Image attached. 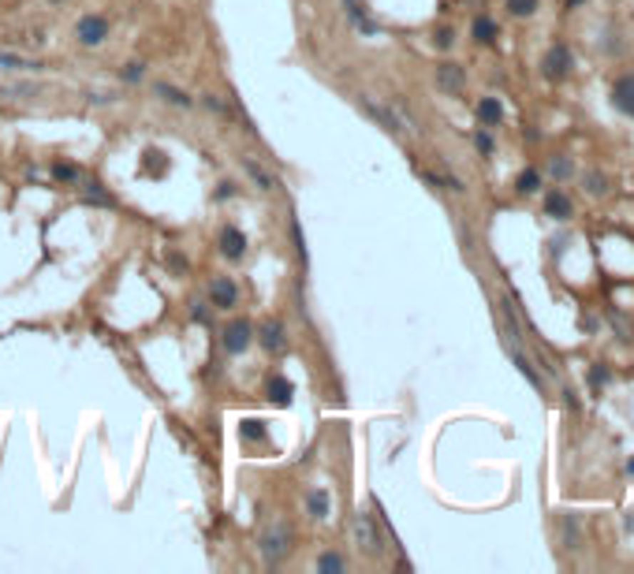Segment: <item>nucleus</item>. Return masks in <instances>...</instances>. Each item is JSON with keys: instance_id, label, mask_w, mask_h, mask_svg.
Segmentation results:
<instances>
[{"instance_id": "9d476101", "label": "nucleus", "mask_w": 634, "mask_h": 574, "mask_svg": "<svg viewBox=\"0 0 634 574\" xmlns=\"http://www.w3.org/2000/svg\"><path fill=\"white\" fill-rule=\"evenodd\" d=\"M612 105L620 112H627V116H634V75H623L612 86Z\"/></svg>"}, {"instance_id": "423d86ee", "label": "nucleus", "mask_w": 634, "mask_h": 574, "mask_svg": "<svg viewBox=\"0 0 634 574\" xmlns=\"http://www.w3.org/2000/svg\"><path fill=\"white\" fill-rule=\"evenodd\" d=\"M362 108H366V112H369V116H373V120H377V123H381L384 130H392V135H403V123H399V116H396V112H392V108H384V105H377V101H373V97H362Z\"/></svg>"}, {"instance_id": "f03ea898", "label": "nucleus", "mask_w": 634, "mask_h": 574, "mask_svg": "<svg viewBox=\"0 0 634 574\" xmlns=\"http://www.w3.org/2000/svg\"><path fill=\"white\" fill-rule=\"evenodd\" d=\"M351 533H354V545H359L366 555H381L384 545H381V533H377V522H373V515L359 511L351 518Z\"/></svg>"}, {"instance_id": "412c9836", "label": "nucleus", "mask_w": 634, "mask_h": 574, "mask_svg": "<svg viewBox=\"0 0 634 574\" xmlns=\"http://www.w3.org/2000/svg\"><path fill=\"white\" fill-rule=\"evenodd\" d=\"M53 175L60 179V183H75V179H78V168H75V164H53Z\"/></svg>"}, {"instance_id": "2eb2a0df", "label": "nucleus", "mask_w": 634, "mask_h": 574, "mask_svg": "<svg viewBox=\"0 0 634 574\" xmlns=\"http://www.w3.org/2000/svg\"><path fill=\"white\" fill-rule=\"evenodd\" d=\"M153 93H160L168 105H180V108H190V97L183 93V90H175V86H168V82H153Z\"/></svg>"}, {"instance_id": "cd10ccee", "label": "nucleus", "mask_w": 634, "mask_h": 574, "mask_svg": "<svg viewBox=\"0 0 634 574\" xmlns=\"http://www.w3.org/2000/svg\"><path fill=\"white\" fill-rule=\"evenodd\" d=\"M433 41H436V48H451L455 34H451V30H436V38H433Z\"/></svg>"}, {"instance_id": "6ab92c4d", "label": "nucleus", "mask_w": 634, "mask_h": 574, "mask_svg": "<svg viewBox=\"0 0 634 574\" xmlns=\"http://www.w3.org/2000/svg\"><path fill=\"white\" fill-rule=\"evenodd\" d=\"M474 38L489 45V41L496 38V23H493V19H485V15H481V19H474Z\"/></svg>"}, {"instance_id": "473e14b6", "label": "nucleus", "mask_w": 634, "mask_h": 574, "mask_svg": "<svg viewBox=\"0 0 634 574\" xmlns=\"http://www.w3.org/2000/svg\"><path fill=\"white\" fill-rule=\"evenodd\" d=\"M53 4H60V0H53Z\"/></svg>"}, {"instance_id": "ddd939ff", "label": "nucleus", "mask_w": 634, "mask_h": 574, "mask_svg": "<svg viewBox=\"0 0 634 574\" xmlns=\"http://www.w3.org/2000/svg\"><path fill=\"white\" fill-rule=\"evenodd\" d=\"M545 209H548V217H571V202H567V194L563 190H552L548 198H545Z\"/></svg>"}, {"instance_id": "aec40b11", "label": "nucleus", "mask_w": 634, "mask_h": 574, "mask_svg": "<svg viewBox=\"0 0 634 574\" xmlns=\"http://www.w3.org/2000/svg\"><path fill=\"white\" fill-rule=\"evenodd\" d=\"M515 187H518V190H523V194H533V190H538V187H541V175H538V172H533V168H526L523 175H518V179H515Z\"/></svg>"}, {"instance_id": "b1692460", "label": "nucleus", "mask_w": 634, "mask_h": 574, "mask_svg": "<svg viewBox=\"0 0 634 574\" xmlns=\"http://www.w3.org/2000/svg\"><path fill=\"white\" fill-rule=\"evenodd\" d=\"M142 75H145V68H142V63H127V68L120 71V78H127V82H138Z\"/></svg>"}, {"instance_id": "5701e85b", "label": "nucleus", "mask_w": 634, "mask_h": 574, "mask_svg": "<svg viewBox=\"0 0 634 574\" xmlns=\"http://www.w3.org/2000/svg\"><path fill=\"white\" fill-rule=\"evenodd\" d=\"M511 15H533L538 11V0H508Z\"/></svg>"}, {"instance_id": "20e7f679", "label": "nucleus", "mask_w": 634, "mask_h": 574, "mask_svg": "<svg viewBox=\"0 0 634 574\" xmlns=\"http://www.w3.org/2000/svg\"><path fill=\"white\" fill-rule=\"evenodd\" d=\"M254 343V324L250 321H232L224 328V351L227 354H242Z\"/></svg>"}, {"instance_id": "9b49d317", "label": "nucleus", "mask_w": 634, "mask_h": 574, "mask_svg": "<svg viewBox=\"0 0 634 574\" xmlns=\"http://www.w3.org/2000/svg\"><path fill=\"white\" fill-rule=\"evenodd\" d=\"M265 391H269V399L276 403V406H291V396H295V388H291V381L287 376H269V384H265Z\"/></svg>"}, {"instance_id": "393cba45", "label": "nucleus", "mask_w": 634, "mask_h": 574, "mask_svg": "<svg viewBox=\"0 0 634 574\" xmlns=\"http://www.w3.org/2000/svg\"><path fill=\"white\" fill-rule=\"evenodd\" d=\"M86 202H97V205H112V198H108V194H105L101 187H97V183H93V190H86Z\"/></svg>"}, {"instance_id": "c756f323", "label": "nucleus", "mask_w": 634, "mask_h": 574, "mask_svg": "<svg viewBox=\"0 0 634 574\" xmlns=\"http://www.w3.org/2000/svg\"><path fill=\"white\" fill-rule=\"evenodd\" d=\"M590 190H593V194H605V179H600V175H590Z\"/></svg>"}, {"instance_id": "39448f33", "label": "nucleus", "mask_w": 634, "mask_h": 574, "mask_svg": "<svg viewBox=\"0 0 634 574\" xmlns=\"http://www.w3.org/2000/svg\"><path fill=\"white\" fill-rule=\"evenodd\" d=\"M436 86H441L444 93H463L466 71L459 68V63H441V68H436Z\"/></svg>"}, {"instance_id": "f257e3e1", "label": "nucleus", "mask_w": 634, "mask_h": 574, "mask_svg": "<svg viewBox=\"0 0 634 574\" xmlns=\"http://www.w3.org/2000/svg\"><path fill=\"white\" fill-rule=\"evenodd\" d=\"M291 545H295V530H291L287 518H272L262 526V533H257V552H262L269 563H280L291 552Z\"/></svg>"}, {"instance_id": "f3484780", "label": "nucleus", "mask_w": 634, "mask_h": 574, "mask_svg": "<svg viewBox=\"0 0 634 574\" xmlns=\"http://www.w3.org/2000/svg\"><path fill=\"white\" fill-rule=\"evenodd\" d=\"M239 436L247 440V444H262L265 440V421H257V418H247L239 425Z\"/></svg>"}, {"instance_id": "1a4fd4ad", "label": "nucleus", "mask_w": 634, "mask_h": 574, "mask_svg": "<svg viewBox=\"0 0 634 574\" xmlns=\"http://www.w3.org/2000/svg\"><path fill=\"white\" fill-rule=\"evenodd\" d=\"M567 71H571V53H567V45H552L548 56H545V75L563 78Z\"/></svg>"}, {"instance_id": "7c9ffc66", "label": "nucleus", "mask_w": 634, "mask_h": 574, "mask_svg": "<svg viewBox=\"0 0 634 574\" xmlns=\"http://www.w3.org/2000/svg\"><path fill=\"white\" fill-rule=\"evenodd\" d=\"M205 105L213 108V112H224V101H217V97H205Z\"/></svg>"}, {"instance_id": "dca6fc26", "label": "nucleus", "mask_w": 634, "mask_h": 574, "mask_svg": "<svg viewBox=\"0 0 634 574\" xmlns=\"http://www.w3.org/2000/svg\"><path fill=\"white\" fill-rule=\"evenodd\" d=\"M262 343H265L269 351H284V324L280 321H269L262 328Z\"/></svg>"}, {"instance_id": "a878e982", "label": "nucleus", "mask_w": 634, "mask_h": 574, "mask_svg": "<svg viewBox=\"0 0 634 574\" xmlns=\"http://www.w3.org/2000/svg\"><path fill=\"white\" fill-rule=\"evenodd\" d=\"M552 175L567 179V175H571V160H552Z\"/></svg>"}, {"instance_id": "7ed1b4c3", "label": "nucleus", "mask_w": 634, "mask_h": 574, "mask_svg": "<svg viewBox=\"0 0 634 574\" xmlns=\"http://www.w3.org/2000/svg\"><path fill=\"white\" fill-rule=\"evenodd\" d=\"M75 38H78V45H86V48L101 45L108 38V19H105V15H83V19L75 23Z\"/></svg>"}, {"instance_id": "0eeeda50", "label": "nucleus", "mask_w": 634, "mask_h": 574, "mask_svg": "<svg viewBox=\"0 0 634 574\" xmlns=\"http://www.w3.org/2000/svg\"><path fill=\"white\" fill-rule=\"evenodd\" d=\"M209 299H213V306H220V309H232L235 299H239V287L227 280V276H217V280L209 284Z\"/></svg>"}, {"instance_id": "4468645a", "label": "nucleus", "mask_w": 634, "mask_h": 574, "mask_svg": "<svg viewBox=\"0 0 634 574\" xmlns=\"http://www.w3.org/2000/svg\"><path fill=\"white\" fill-rule=\"evenodd\" d=\"M306 511H310L314 518H329V492L314 488L310 496H306Z\"/></svg>"}, {"instance_id": "a211bd4d", "label": "nucleus", "mask_w": 634, "mask_h": 574, "mask_svg": "<svg viewBox=\"0 0 634 574\" xmlns=\"http://www.w3.org/2000/svg\"><path fill=\"white\" fill-rule=\"evenodd\" d=\"M317 570L321 574H339V570H344V555H336V552L317 555Z\"/></svg>"}, {"instance_id": "2f4dec72", "label": "nucleus", "mask_w": 634, "mask_h": 574, "mask_svg": "<svg viewBox=\"0 0 634 574\" xmlns=\"http://www.w3.org/2000/svg\"><path fill=\"white\" fill-rule=\"evenodd\" d=\"M571 4H582V0H571Z\"/></svg>"}, {"instance_id": "f8f14e48", "label": "nucleus", "mask_w": 634, "mask_h": 574, "mask_svg": "<svg viewBox=\"0 0 634 574\" xmlns=\"http://www.w3.org/2000/svg\"><path fill=\"white\" fill-rule=\"evenodd\" d=\"M478 120L485 127H496L503 120V105L496 101V97H481V101H478Z\"/></svg>"}, {"instance_id": "bb28decb", "label": "nucleus", "mask_w": 634, "mask_h": 574, "mask_svg": "<svg viewBox=\"0 0 634 574\" xmlns=\"http://www.w3.org/2000/svg\"><path fill=\"white\" fill-rule=\"evenodd\" d=\"M474 145H478L481 153H493V138L485 135V130H478V135H474Z\"/></svg>"}, {"instance_id": "6e6552de", "label": "nucleus", "mask_w": 634, "mask_h": 574, "mask_svg": "<svg viewBox=\"0 0 634 574\" xmlns=\"http://www.w3.org/2000/svg\"><path fill=\"white\" fill-rule=\"evenodd\" d=\"M220 254L227 261H239L242 254H247V235H242L239 227H224L220 232Z\"/></svg>"}, {"instance_id": "4be33fe9", "label": "nucleus", "mask_w": 634, "mask_h": 574, "mask_svg": "<svg viewBox=\"0 0 634 574\" xmlns=\"http://www.w3.org/2000/svg\"><path fill=\"white\" fill-rule=\"evenodd\" d=\"M242 168H247V172H250V179H254V183H257V187H262V190H269V187H272V179H269V175H265L262 168H257V164H254V160H247V164H242Z\"/></svg>"}, {"instance_id": "c85d7f7f", "label": "nucleus", "mask_w": 634, "mask_h": 574, "mask_svg": "<svg viewBox=\"0 0 634 574\" xmlns=\"http://www.w3.org/2000/svg\"><path fill=\"white\" fill-rule=\"evenodd\" d=\"M590 381H593V384H605V381H608V369H600V366H597V369L590 373Z\"/></svg>"}]
</instances>
